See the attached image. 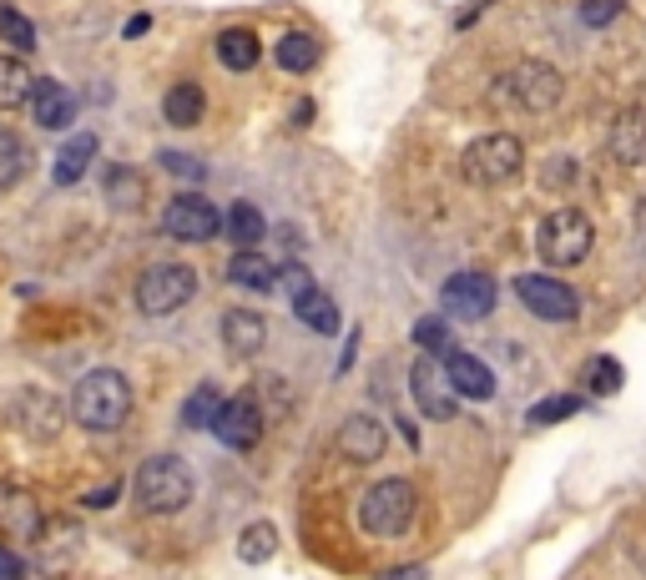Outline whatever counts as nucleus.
Returning <instances> with one entry per match:
<instances>
[{"instance_id": "obj_35", "label": "nucleus", "mask_w": 646, "mask_h": 580, "mask_svg": "<svg viewBox=\"0 0 646 580\" xmlns=\"http://www.w3.org/2000/svg\"><path fill=\"white\" fill-rule=\"evenodd\" d=\"M580 410H586V399L580 394H551V399H541L526 419L530 424H561V419H571V414H580Z\"/></svg>"}, {"instance_id": "obj_20", "label": "nucleus", "mask_w": 646, "mask_h": 580, "mask_svg": "<svg viewBox=\"0 0 646 580\" xmlns=\"http://www.w3.org/2000/svg\"><path fill=\"white\" fill-rule=\"evenodd\" d=\"M611 152L621 167H642L646 162V111H621L611 127Z\"/></svg>"}, {"instance_id": "obj_15", "label": "nucleus", "mask_w": 646, "mask_h": 580, "mask_svg": "<svg viewBox=\"0 0 646 580\" xmlns=\"http://www.w3.org/2000/svg\"><path fill=\"white\" fill-rule=\"evenodd\" d=\"M40 525H46V514H40V500L31 495V489L21 485H0V530L5 535H15V541H36Z\"/></svg>"}, {"instance_id": "obj_30", "label": "nucleus", "mask_w": 646, "mask_h": 580, "mask_svg": "<svg viewBox=\"0 0 646 580\" xmlns=\"http://www.w3.org/2000/svg\"><path fill=\"white\" fill-rule=\"evenodd\" d=\"M278 525H268V520H252V525H243V535H238V555L248 560V566H268L278 555Z\"/></svg>"}, {"instance_id": "obj_42", "label": "nucleus", "mask_w": 646, "mask_h": 580, "mask_svg": "<svg viewBox=\"0 0 646 580\" xmlns=\"http://www.w3.org/2000/svg\"><path fill=\"white\" fill-rule=\"evenodd\" d=\"M146 31H152V21H146V15H132V21H127V31H121V36H127V40H142Z\"/></svg>"}, {"instance_id": "obj_3", "label": "nucleus", "mask_w": 646, "mask_h": 580, "mask_svg": "<svg viewBox=\"0 0 646 580\" xmlns=\"http://www.w3.org/2000/svg\"><path fill=\"white\" fill-rule=\"evenodd\" d=\"M490 96H495V106H505V111H530V117H541V111H555V106H561L566 81H561L555 67H545V61H520V67H510L495 86H490Z\"/></svg>"}, {"instance_id": "obj_4", "label": "nucleus", "mask_w": 646, "mask_h": 580, "mask_svg": "<svg viewBox=\"0 0 646 580\" xmlns=\"http://www.w3.org/2000/svg\"><path fill=\"white\" fill-rule=\"evenodd\" d=\"M414 485L409 480H379V485L364 489V500H359V530L374 535V541H399L409 525H414Z\"/></svg>"}, {"instance_id": "obj_31", "label": "nucleus", "mask_w": 646, "mask_h": 580, "mask_svg": "<svg viewBox=\"0 0 646 580\" xmlns=\"http://www.w3.org/2000/svg\"><path fill=\"white\" fill-rule=\"evenodd\" d=\"M26 171H31V146L21 142L15 132H5V127H0V192H5V187H15L21 177H26Z\"/></svg>"}, {"instance_id": "obj_32", "label": "nucleus", "mask_w": 646, "mask_h": 580, "mask_svg": "<svg viewBox=\"0 0 646 580\" xmlns=\"http://www.w3.org/2000/svg\"><path fill=\"white\" fill-rule=\"evenodd\" d=\"M0 40H5L15 56L36 51V26H31V15H21L15 5H0Z\"/></svg>"}, {"instance_id": "obj_38", "label": "nucleus", "mask_w": 646, "mask_h": 580, "mask_svg": "<svg viewBox=\"0 0 646 580\" xmlns=\"http://www.w3.org/2000/svg\"><path fill=\"white\" fill-rule=\"evenodd\" d=\"M616 15H621V0H586V5H580V21H586V26H607Z\"/></svg>"}, {"instance_id": "obj_13", "label": "nucleus", "mask_w": 646, "mask_h": 580, "mask_svg": "<svg viewBox=\"0 0 646 580\" xmlns=\"http://www.w3.org/2000/svg\"><path fill=\"white\" fill-rule=\"evenodd\" d=\"M389 449V435H384V424L374 414H349L339 424V454L349 464H374Z\"/></svg>"}, {"instance_id": "obj_18", "label": "nucleus", "mask_w": 646, "mask_h": 580, "mask_svg": "<svg viewBox=\"0 0 646 580\" xmlns=\"http://www.w3.org/2000/svg\"><path fill=\"white\" fill-rule=\"evenodd\" d=\"M11 419L21 424V435L51 439L56 424H61V404H56L51 394H40V389H21V399L11 404Z\"/></svg>"}, {"instance_id": "obj_36", "label": "nucleus", "mask_w": 646, "mask_h": 580, "mask_svg": "<svg viewBox=\"0 0 646 580\" xmlns=\"http://www.w3.org/2000/svg\"><path fill=\"white\" fill-rule=\"evenodd\" d=\"M414 343H420L424 354H449L455 348V329H449L445 318H420L414 323Z\"/></svg>"}, {"instance_id": "obj_23", "label": "nucleus", "mask_w": 646, "mask_h": 580, "mask_svg": "<svg viewBox=\"0 0 646 580\" xmlns=\"http://www.w3.org/2000/svg\"><path fill=\"white\" fill-rule=\"evenodd\" d=\"M258 56H263V46H258V36H252L248 26H227L223 36H218V61H223L227 71H252L258 67Z\"/></svg>"}, {"instance_id": "obj_33", "label": "nucleus", "mask_w": 646, "mask_h": 580, "mask_svg": "<svg viewBox=\"0 0 646 580\" xmlns=\"http://www.w3.org/2000/svg\"><path fill=\"white\" fill-rule=\"evenodd\" d=\"M218 410H223V389H218V383H198L192 399L183 404V424H187V429H208Z\"/></svg>"}, {"instance_id": "obj_41", "label": "nucleus", "mask_w": 646, "mask_h": 580, "mask_svg": "<svg viewBox=\"0 0 646 580\" xmlns=\"http://www.w3.org/2000/svg\"><path fill=\"white\" fill-rule=\"evenodd\" d=\"M117 500V485H102V489H92V495H86V505H92V510H102V505H111Z\"/></svg>"}, {"instance_id": "obj_10", "label": "nucleus", "mask_w": 646, "mask_h": 580, "mask_svg": "<svg viewBox=\"0 0 646 580\" xmlns=\"http://www.w3.org/2000/svg\"><path fill=\"white\" fill-rule=\"evenodd\" d=\"M409 389H414V404H420L424 419L445 424V419H455V410H460V394L449 389L439 354H420V358H414V369H409Z\"/></svg>"}, {"instance_id": "obj_25", "label": "nucleus", "mask_w": 646, "mask_h": 580, "mask_svg": "<svg viewBox=\"0 0 646 580\" xmlns=\"http://www.w3.org/2000/svg\"><path fill=\"white\" fill-rule=\"evenodd\" d=\"M31 86H36V71L26 56H0V106H26Z\"/></svg>"}, {"instance_id": "obj_2", "label": "nucleus", "mask_w": 646, "mask_h": 580, "mask_svg": "<svg viewBox=\"0 0 646 580\" xmlns=\"http://www.w3.org/2000/svg\"><path fill=\"white\" fill-rule=\"evenodd\" d=\"M192 489H198V480H192V464H187L183 454H152V460H142V470H137V480H132V495L146 514L187 510V505H192Z\"/></svg>"}, {"instance_id": "obj_12", "label": "nucleus", "mask_w": 646, "mask_h": 580, "mask_svg": "<svg viewBox=\"0 0 646 580\" xmlns=\"http://www.w3.org/2000/svg\"><path fill=\"white\" fill-rule=\"evenodd\" d=\"M208 429L223 439L227 449H252L258 439H263V410H258V399H252V394L223 399V410L212 414Z\"/></svg>"}, {"instance_id": "obj_9", "label": "nucleus", "mask_w": 646, "mask_h": 580, "mask_svg": "<svg viewBox=\"0 0 646 580\" xmlns=\"http://www.w3.org/2000/svg\"><path fill=\"white\" fill-rule=\"evenodd\" d=\"M162 233L177 242H212L223 233V212L212 208L202 192H177V198L162 208Z\"/></svg>"}, {"instance_id": "obj_27", "label": "nucleus", "mask_w": 646, "mask_h": 580, "mask_svg": "<svg viewBox=\"0 0 646 580\" xmlns=\"http://www.w3.org/2000/svg\"><path fill=\"white\" fill-rule=\"evenodd\" d=\"M293 313H298V323L314 333H339V304H333L329 293L308 288L304 298H293Z\"/></svg>"}, {"instance_id": "obj_16", "label": "nucleus", "mask_w": 646, "mask_h": 580, "mask_svg": "<svg viewBox=\"0 0 646 580\" xmlns=\"http://www.w3.org/2000/svg\"><path fill=\"white\" fill-rule=\"evenodd\" d=\"M439 364H445V379L460 399H480V404L495 399V374L485 369V358L465 354V348H449V354H439Z\"/></svg>"}, {"instance_id": "obj_29", "label": "nucleus", "mask_w": 646, "mask_h": 580, "mask_svg": "<svg viewBox=\"0 0 646 580\" xmlns=\"http://www.w3.org/2000/svg\"><path fill=\"white\" fill-rule=\"evenodd\" d=\"M106 202L121 212H137L146 202V182L137 167H111L106 171Z\"/></svg>"}, {"instance_id": "obj_8", "label": "nucleus", "mask_w": 646, "mask_h": 580, "mask_svg": "<svg viewBox=\"0 0 646 580\" xmlns=\"http://www.w3.org/2000/svg\"><path fill=\"white\" fill-rule=\"evenodd\" d=\"M515 293H520V304L541 318V323H576L580 318V293L571 288V283H561V277H551V273L515 277Z\"/></svg>"}, {"instance_id": "obj_11", "label": "nucleus", "mask_w": 646, "mask_h": 580, "mask_svg": "<svg viewBox=\"0 0 646 580\" xmlns=\"http://www.w3.org/2000/svg\"><path fill=\"white\" fill-rule=\"evenodd\" d=\"M439 308H445L449 318H485V313H495V277L475 273V268H465V273L445 277V288H439Z\"/></svg>"}, {"instance_id": "obj_17", "label": "nucleus", "mask_w": 646, "mask_h": 580, "mask_svg": "<svg viewBox=\"0 0 646 580\" xmlns=\"http://www.w3.org/2000/svg\"><path fill=\"white\" fill-rule=\"evenodd\" d=\"M26 106H31V117H36L40 132H61V127H71V121H77V96H71L61 81H40L36 76Z\"/></svg>"}, {"instance_id": "obj_39", "label": "nucleus", "mask_w": 646, "mask_h": 580, "mask_svg": "<svg viewBox=\"0 0 646 580\" xmlns=\"http://www.w3.org/2000/svg\"><path fill=\"white\" fill-rule=\"evenodd\" d=\"M162 167H167V171H177V177H192V182H198L202 171H208L198 157H183V152H162Z\"/></svg>"}, {"instance_id": "obj_19", "label": "nucleus", "mask_w": 646, "mask_h": 580, "mask_svg": "<svg viewBox=\"0 0 646 580\" xmlns=\"http://www.w3.org/2000/svg\"><path fill=\"white\" fill-rule=\"evenodd\" d=\"M223 343H227V354H238V358L263 354V343H268L263 313H252V308H227L223 313Z\"/></svg>"}, {"instance_id": "obj_28", "label": "nucleus", "mask_w": 646, "mask_h": 580, "mask_svg": "<svg viewBox=\"0 0 646 580\" xmlns=\"http://www.w3.org/2000/svg\"><path fill=\"white\" fill-rule=\"evenodd\" d=\"M278 71H289V76H304V71L318 67V40L304 36V31H289V36L278 40Z\"/></svg>"}, {"instance_id": "obj_37", "label": "nucleus", "mask_w": 646, "mask_h": 580, "mask_svg": "<svg viewBox=\"0 0 646 580\" xmlns=\"http://www.w3.org/2000/svg\"><path fill=\"white\" fill-rule=\"evenodd\" d=\"M278 288L289 293V298H304V293L318 288V283H314V273H308L304 263H283L278 268Z\"/></svg>"}, {"instance_id": "obj_21", "label": "nucleus", "mask_w": 646, "mask_h": 580, "mask_svg": "<svg viewBox=\"0 0 646 580\" xmlns=\"http://www.w3.org/2000/svg\"><path fill=\"white\" fill-rule=\"evenodd\" d=\"M227 277L248 293H273L278 288V268L268 263L258 248H238L233 252V263H227Z\"/></svg>"}, {"instance_id": "obj_7", "label": "nucleus", "mask_w": 646, "mask_h": 580, "mask_svg": "<svg viewBox=\"0 0 646 580\" xmlns=\"http://www.w3.org/2000/svg\"><path fill=\"white\" fill-rule=\"evenodd\" d=\"M192 293H198V273H192V268L157 263V268H146L142 283H137V308H142L146 318H167L183 304H192Z\"/></svg>"}, {"instance_id": "obj_6", "label": "nucleus", "mask_w": 646, "mask_h": 580, "mask_svg": "<svg viewBox=\"0 0 646 580\" xmlns=\"http://www.w3.org/2000/svg\"><path fill=\"white\" fill-rule=\"evenodd\" d=\"M520 162H526L520 137L485 132V137H475V142L465 146L460 171H465V182H470V187H501V182H510L515 171H520Z\"/></svg>"}, {"instance_id": "obj_40", "label": "nucleus", "mask_w": 646, "mask_h": 580, "mask_svg": "<svg viewBox=\"0 0 646 580\" xmlns=\"http://www.w3.org/2000/svg\"><path fill=\"white\" fill-rule=\"evenodd\" d=\"M21 576H26V560H21V555H11L5 545H0V580H21Z\"/></svg>"}, {"instance_id": "obj_14", "label": "nucleus", "mask_w": 646, "mask_h": 580, "mask_svg": "<svg viewBox=\"0 0 646 580\" xmlns=\"http://www.w3.org/2000/svg\"><path fill=\"white\" fill-rule=\"evenodd\" d=\"M77 551H81V530L77 525H40L36 535V566L46 580H61L71 576L77 566Z\"/></svg>"}, {"instance_id": "obj_1", "label": "nucleus", "mask_w": 646, "mask_h": 580, "mask_svg": "<svg viewBox=\"0 0 646 580\" xmlns=\"http://www.w3.org/2000/svg\"><path fill=\"white\" fill-rule=\"evenodd\" d=\"M127 414H132V383H127V374L92 369L77 379V389H71V419H77L81 429L111 435V429L127 424Z\"/></svg>"}, {"instance_id": "obj_5", "label": "nucleus", "mask_w": 646, "mask_h": 580, "mask_svg": "<svg viewBox=\"0 0 646 580\" xmlns=\"http://www.w3.org/2000/svg\"><path fill=\"white\" fill-rule=\"evenodd\" d=\"M591 242H596V227H591V217H586L580 208H555V212H545L541 233H536V248H541V258H545L551 268H576V263H586Z\"/></svg>"}, {"instance_id": "obj_26", "label": "nucleus", "mask_w": 646, "mask_h": 580, "mask_svg": "<svg viewBox=\"0 0 646 580\" xmlns=\"http://www.w3.org/2000/svg\"><path fill=\"white\" fill-rule=\"evenodd\" d=\"M263 233H268V223H263V212L252 208V202H233V208L223 212V238H233L238 248H258Z\"/></svg>"}, {"instance_id": "obj_22", "label": "nucleus", "mask_w": 646, "mask_h": 580, "mask_svg": "<svg viewBox=\"0 0 646 580\" xmlns=\"http://www.w3.org/2000/svg\"><path fill=\"white\" fill-rule=\"evenodd\" d=\"M202 111H208V96H202L198 81H177V86L162 96V117H167L172 127H198Z\"/></svg>"}, {"instance_id": "obj_43", "label": "nucleus", "mask_w": 646, "mask_h": 580, "mask_svg": "<svg viewBox=\"0 0 646 580\" xmlns=\"http://www.w3.org/2000/svg\"><path fill=\"white\" fill-rule=\"evenodd\" d=\"M384 580H424V566H409V570H389Z\"/></svg>"}, {"instance_id": "obj_24", "label": "nucleus", "mask_w": 646, "mask_h": 580, "mask_svg": "<svg viewBox=\"0 0 646 580\" xmlns=\"http://www.w3.org/2000/svg\"><path fill=\"white\" fill-rule=\"evenodd\" d=\"M92 157H96V137L77 132L67 146H61V157H56V167H51L56 187H77L81 177H86V167H92Z\"/></svg>"}, {"instance_id": "obj_34", "label": "nucleus", "mask_w": 646, "mask_h": 580, "mask_svg": "<svg viewBox=\"0 0 646 580\" xmlns=\"http://www.w3.org/2000/svg\"><path fill=\"white\" fill-rule=\"evenodd\" d=\"M621 383H626V374H621L616 358H591L586 364V394H621Z\"/></svg>"}]
</instances>
